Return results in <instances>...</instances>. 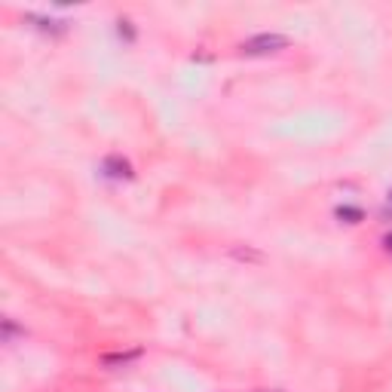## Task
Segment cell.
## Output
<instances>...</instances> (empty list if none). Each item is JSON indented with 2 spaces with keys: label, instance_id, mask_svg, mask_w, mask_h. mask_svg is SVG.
Instances as JSON below:
<instances>
[{
  "label": "cell",
  "instance_id": "3",
  "mask_svg": "<svg viewBox=\"0 0 392 392\" xmlns=\"http://www.w3.org/2000/svg\"><path fill=\"white\" fill-rule=\"evenodd\" d=\"M138 355H141V349H129V353H108L102 362L108 368H120V365H129V362H135Z\"/></svg>",
  "mask_w": 392,
  "mask_h": 392
},
{
  "label": "cell",
  "instance_id": "4",
  "mask_svg": "<svg viewBox=\"0 0 392 392\" xmlns=\"http://www.w3.org/2000/svg\"><path fill=\"white\" fill-rule=\"evenodd\" d=\"M230 254H233V258H239V261H254V263L261 261V252H254V248H239V245H233Z\"/></svg>",
  "mask_w": 392,
  "mask_h": 392
},
{
  "label": "cell",
  "instance_id": "5",
  "mask_svg": "<svg viewBox=\"0 0 392 392\" xmlns=\"http://www.w3.org/2000/svg\"><path fill=\"white\" fill-rule=\"evenodd\" d=\"M337 218H346V224H359L362 209H349V205H344V209H337Z\"/></svg>",
  "mask_w": 392,
  "mask_h": 392
},
{
  "label": "cell",
  "instance_id": "7",
  "mask_svg": "<svg viewBox=\"0 0 392 392\" xmlns=\"http://www.w3.org/2000/svg\"><path fill=\"white\" fill-rule=\"evenodd\" d=\"M386 205H389V209H392V194H389V199H386Z\"/></svg>",
  "mask_w": 392,
  "mask_h": 392
},
{
  "label": "cell",
  "instance_id": "6",
  "mask_svg": "<svg viewBox=\"0 0 392 392\" xmlns=\"http://www.w3.org/2000/svg\"><path fill=\"white\" fill-rule=\"evenodd\" d=\"M383 248H386V252L392 254V233H386V236H383Z\"/></svg>",
  "mask_w": 392,
  "mask_h": 392
},
{
  "label": "cell",
  "instance_id": "1",
  "mask_svg": "<svg viewBox=\"0 0 392 392\" xmlns=\"http://www.w3.org/2000/svg\"><path fill=\"white\" fill-rule=\"evenodd\" d=\"M288 44L291 40L285 37V34H254V37H248L239 49L245 55H270V53H282V49H288Z\"/></svg>",
  "mask_w": 392,
  "mask_h": 392
},
{
  "label": "cell",
  "instance_id": "2",
  "mask_svg": "<svg viewBox=\"0 0 392 392\" xmlns=\"http://www.w3.org/2000/svg\"><path fill=\"white\" fill-rule=\"evenodd\" d=\"M104 172L111 178H132V166L123 156H108V160H104Z\"/></svg>",
  "mask_w": 392,
  "mask_h": 392
}]
</instances>
